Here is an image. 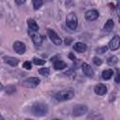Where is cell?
<instances>
[{"label": "cell", "mask_w": 120, "mask_h": 120, "mask_svg": "<svg viewBox=\"0 0 120 120\" xmlns=\"http://www.w3.org/2000/svg\"><path fill=\"white\" fill-rule=\"evenodd\" d=\"M48 105L43 102H36L31 107V112L35 116H44L48 113Z\"/></svg>", "instance_id": "cell-1"}, {"label": "cell", "mask_w": 120, "mask_h": 120, "mask_svg": "<svg viewBox=\"0 0 120 120\" xmlns=\"http://www.w3.org/2000/svg\"><path fill=\"white\" fill-rule=\"evenodd\" d=\"M74 97V91L72 89H64L57 92L54 95V98L57 101H66L69 100Z\"/></svg>", "instance_id": "cell-2"}, {"label": "cell", "mask_w": 120, "mask_h": 120, "mask_svg": "<svg viewBox=\"0 0 120 120\" xmlns=\"http://www.w3.org/2000/svg\"><path fill=\"white\" fill-rule=\"evenodd\" d=\"M66 23L68 28L75 30L78 26V18L74 12H69L66 17Z\"/></svg>", "instance_id": "cell-3"}, {"label": "cell", "mask_w": 120, "mask_h": 120, "mask_svg": "<svg viewBox=\"0 0 120 120\" xmlns=\"http://www.w3.org/2000/svg\"><path fill=\"white\" fill-rule=\"evenodd\" d=\"M40 82V80L39 78L38 77H29V78H26L25 80L22 81V85L26 87V88H34V87H37Z\"/></svg>", "instance_id": "cell-4"}, {"label": "cell", "mask_w": 120, "mask_h": 120, "mask_svg": "<svg viewBox=\"0 0 120 120\" xmlns=\"http://www.w3.org/2000/svg\"><path fill=\"white\" fill-rule=\"evenodd\" d=\"M88 112V107L82 104H77L72 109V114L74 116H82Z\"/></svg>", "instance_id": "cell-5"}, {"label": "cell", "mask_w": 120, "mask_h": 120, "mask_svg": "<svg viewBox=\"0 0 120 120\" xmlns=\"http://www.w3.org/2000/svg\"><path fill=\"white\" fill-rule=\"evenodd\" d=\"M47 34H48L50 39L52 40V42L54 45L60 46V45L62 44V39H61V38L56 34V32H55L54 30H52V29H48V30H47Z\"/></svg>", "instance_id": "cell-6"}, {"label": "cell", "mask_w": 120, "mask_h": 120, "mask_svg": "<svg viewBox=\"0 0 120 120\" xmlns=\"http://www.w3.org/2000/svg\"><path fill=\"white\" fill-rule=\"evenodd\" d=\"M28 34H29V36H30V38H31V39H32V41H33V43L35 45H37V46L41 45V43H42V37H41V35L38 32H36V31H33V30L29 29L28 30Z\"/></svg>", "instance_id": "cell-7"}, {"label": "cell", "mask_w": 120, "mask_h": 120, "mask_svg": "<svg viewBox=\"0 0 120 120\" xmlns=\"http://www.w3.org/2000/svg\"><path fill=\"white\" fill-rule=\"evenodd\" d=\"M109 49L111 51H116L117 49H119L120 47V37L115 35L109 42V45H108Z\"/></svg>", "instance_id": "cell-8"}, {"label": "cell", "mask_w": 120, "mask_h": 120, "mask_svg": "<svg viewBox=\"0 0 120 120\" xmlns=\"http://www.w3.org/2000/svg\"><path fill=\"white\" fill-rule=\"evenodd\" d=\"M13 50L19 53V54H22L25 52V50H26V47H25V44L22 41H15L13 43Z\"/></svg>", "instance_id": "cell-9"}, {"label": "cell", "mask_w": 120, "mask_h": 120, "mask_svg": "<svg viewBox=\"0 0 120 120\" xmlns=\"http://www.w3.org/2000/svg\"><path fill=\"white\" fill-rule=\"evenodd\" d=\"M99 16V13L98 10L96 9H90V10H87L84 14V18L87 20V21H95L98 18Z\"/></svg>", "instance_id": "cell-10"}, {"label": "cell", "mask_w": 120, "mask_h": 120, "mask_svg": "<svg viewBox=\"0 0 120 120\" xmlns=\"http://www.w3.org/2000/svg\"><path fill=\"white\" fill-rule=\"evenodd\" d=\"M82 69L83 73H84L87 77H90V78H93V77H94L95 72H94L93 68H92L87 63H82Z\"/></svg>", "instance_id": "cell-11"}, {"label": "cell", "mask_w": 120, "mask_h": 120, "mask_svg": "<svg viewBox=\"0 0 120 120\" xmlns=\"http://www.w3.org/2000/svg\"><path fill=\"white\" fill-rule=\"evenodd\" d=\"M94 91H95V93H96L97 95H98V96H103V95H105V94L107 93V87H106V85L103 84V83H98V84H97V85L95 86Z\"/></svg>", "instance_id": "cell-12"}, {"label": "cell", "mask_w": 120, "mask_h": 120, "mask_svg": "<svg viewBox=\"0 0 120 120\" xmlns=\"http://www.w3.org/2000/svg\"><path fill=\"white\" fill-rule=\"evenodd\" d=\"M73 50L77 52L82 53V52H84L87 50V46L82 42H75L73 44Z\"/></svg>", "instance_id": "cell-13"}, {"label": "cell", "mask_w": 120, "mask_h": 120, "mask_svg": "<svg viewBox=\"0 0 120 120\" xmlns=\"http://www.w3.org/2000/svg\"><path fill=\"white\" fill-rule=\"evenodd\" d=\"M3 59L7 64H8V65H10L12 67L17 66L18 63H19V60L17 58H15V57H12V56H4Z\"/></svg>", "instance_id": "cell-14"}, {"label": "cell", "mask_w": 120, "mask_h": 120, "mask_svg": "<svg viewBox=\"0 0 120 120\" xmlns=\"http://www.w3.org/2000/svg\"><path fill=\"white\" fill-rule=\"evenodd\" d=\"M27 25H28V28L30 30H33V31H36V32H38V29H39V26L38 25L36 21L33 20V19H28L27 20Z\"/></svg>", "instance_id": "cell-15"}, {"label": "cell", "mask_w": 120, "mask_h": 120, "mask_svg": "<svg viewBox=\"0 0 120 120\" xmlns=\"http://www.w3.org/2000/svg\"><path fill=\"white\" fill-rule=\"evenodd\" d=\"M53 67H54V68L55 69H57V70H61V69H64V68H67V64H66V62H64L63 60H57V61H55L54 63H53Z\"/></svg>", "instance_id": "cell-16"}, {"label": "cell", "mask_w": 120, "mask_h": 120, "mask_svg": "<svg viewBox=\"0 0 120 120\" xmlns=\"http://www.w3.org/2000/svg\"><path fill=\"white\" fill-rule=\"evenodd\" d=\"M102 75V79L103 80H110L112 75H113V70L111 69V68H108V69H104L101 73Z\"/></svg>", "instance_id": "cell-17"}, {"label": "cell", "mask_w": 120, "mask_h": 120, "mask_svg": "<svg viewBox=\"0 0 120 120\" xmlns=\"http://www.w3.org/2000/svg\"><path fill=\"white\" fill-rule=\"evenodd\" d=\"M113 26H114L113 21H112V19H109V20L106 22L105 25H104V30H105V31H107V32H110V31H112V30Z\"/></svg>", "instance_id": "cell-18"}, {"label": "cell", "mask_w": 120, "mask_h": 120, "mask_svg": "<svg viewBox=\"0 0 120 120\" xmlns=\"http://www.w3.org/2000/svg\"><path fill=\"white\" fill-rule=\"evenodd\" d=\"M117 62H118V58L115 55H112V56L108 57V59H107V64L109 66H112V67L115 66L117 64Z\"/></svg>", "instance_id": "cell-19"}, {"label": "cell", "mask_w": 120, "mask_h": 120, "mask_svg": "<svg viewBox=\"0 0 120 120\" xmlns=\"http://www.w3.org/2000/svg\"><path fill=\"white\" fill-rule=\"evenodd\" d=\"M38 73L42 76H49L50 69H49V68H41L38 69Z\"/></svg>", "instance_id": "cell-20"}, {"label": "cell", "mask_w": 120, "mask_h": 120, "mask_svg": "<svg viewBox=\"0 0 120 120\" xmlns=\"http://www.w3.org/2000/svg\"><path fill=\"white\" fill-rule=\"evenodd\" d=\"M33 63L37 66H42L45 64V60L41 59V58H38V57H34L33 58Z\"/></svg>", "instance_id": "cell-21"}, {"label": "cell", "mask_w": 120, "mask_h": 120, "mask_svg": "<svg viewBox=\"0 0 120 120\" xmlns=\"http://www.w3.org/2000/svg\"><path fill=\"white\" fill-rule=\"evenodd\" d=\"M43 5V2L41 0H34L33 1V7L35 9H38Z\"/></svg>", "instance_id": "cell-22"}, {"label": "cell", "mask_w": 120, "mask_h": 120, "mask_svg": "<svg viewBox=\"0 0 120 120\" xmlns=\"http://www.w3.org/2000/svg\"><path fill=\"white\" fill-rule=\"evenodd\" d=\"M107 49H108V47H107V46L98 47V48L97 49V52H98V53H99V54H102V53H104V52L107 51Z\"/></svg>", "instance_id": "cell-23"}, {"label": "cell", "mask_w": 120, "mask_h": 120, "mask_svg": "<svg viewBox=\"0 0 120 120\" xmlns=\"http://www.w3.org/2000/svg\"><path fill=\"white\" fill-rule=\"evenodd\" d=\"M22 68H25V69H31L32 68V64L30 61H25L23 64H22Z\"/></svg>", "instance_id": "cell-24"}, {"label": "cell", "mask_w": 120, "mask_h": 120, "mask_svg": "<svg viewBox=\"0 0 120 120\" xmlns=\"http://www.w3.org/2000/svg\"><path fill=\"white\" fill-rule=\"evenodd\" d=\"M93 62H94V64H95L96 66H100V65L102 64L101 59H100V58H98V56H95V57L93 58Z\"/></svg>", "instance_id": "cell-25"}, {"label": "cell", "mask_w": 120, "mask_h": 120, "mask_svg": "<svg viewBox=\"0 0 120 120\" xmlns=\"http://www.w3.org/2000/svg\"><path fill=\"white\" fill-rule=\"evenodd\" d=\"M90 120H104L103 117L100 115V114H93L91 117H90Z\"/></svg>", "instance_id": "cell-26"}, {"label": "cell", "mask_w": 120, "mask_h": 120, "mask_svg": "<svg viewBox=\"0 0 120 120\" xmlns=\"http://www.w3.org/2000/svg\"><path fill=\"white\" fill-rule=\"evenodd\" d=\"M114 82H117V83L120 82V70H117L116 75H115V77H114Z\"/></svg>", "instance_id": "cell-27"}, {"label": "cell", "mask_w": 120, "mask_h": 120, "mask_svg": "<svg viewBox=\"0 0 120 120\" xmlns=\"http://www.w3.org/2000/svg\"><path fill=\"white\" fill-rule=\"evenodd\" d=\"M116 13H117L118 17L120 18V1H118L116 3Z\"/></svg>", "instance_id": "cell-28"}, {"label": "cell", "mask_w": 120, "mask_h": 120, "mask_svg": "<svg viewBox=\"0 0 120 120\" xmlns=\"http://www.w3.org/2000/svg\"><path fill=\"white\" fill-rule=\"evenodd\" d=\"M15 2H16V4H18V5H22V4H23L25 1H24V0H22V1H18V0H16Z\"/></svg>", "instance_id": "cell-29"}, {"label": "cell", "mask_w": 120, "mask_h": 120, "mask_svg": "<svg viewBox=\"0 0 120 120\" xmlns=\"http://www.w3.org/2000/svg\"><path fill=\"white\" fill-rule=\"evenodd\" d=\"M69 57H70L72 60H75V57L73 56V54H72V53H70V54H69Z\"/></svg>", "instance_id": "cell-30"}, {"label": "cell", "mask_w": 120, "mask_h": 120, "mask_svg": "<svg viewBox=\"0 0 120 120\" xmlns=\"http://www.w3.org/2000/svg\"><path fill=\"white\" fill-rule=\"evenodd\" d=\"M52 120H62V119H59V118H53V119H52Z\"/></svg>", "instance_id": "cell-31"}, {"label": "cell", "mask_w": 120, "mask_h": 120, "mask_svg": "<svg viewBox=\"0 0 120 120\" xmlns=\"http://www.w3.org/2000/svg\"><path fill=\"white\" fill-rule=\"evenodd\" d=\"M25 120H31V119H25Z\"/></svg>", "instance_id": "cell-32"}]
</instances>
